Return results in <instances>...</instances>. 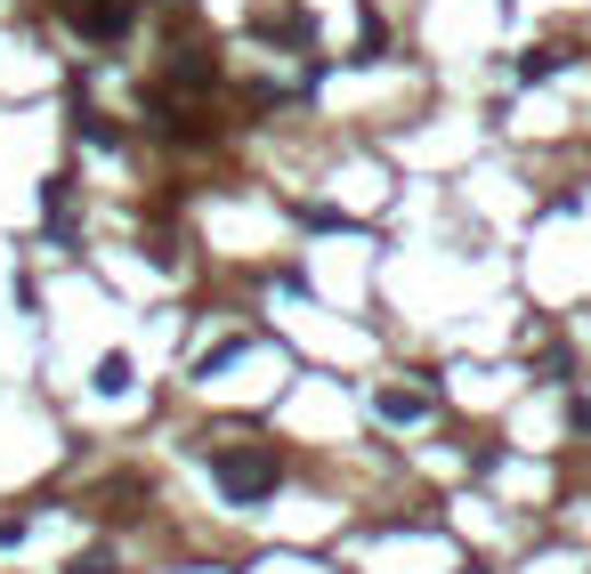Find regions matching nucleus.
Wrapping results in <instances>:
<instances>
[{
    "label": "nucleus",
    "mask_w": 591,
    "mask_h": 574,
    "mask_svg": "<svg viewBox=\"0 0 591 574\" xmlns=\"http://www.w3.org/2000/svg\"><path fill=\"white\" fill-rule=\"evenodd\" d=\"M211 478H219V494H228V502H268L276 485H283V454H276V445H219Z\"/></svg>",
    "instance_id": "f257e3e1"
},
{
    "label": "nucleus",
    "mask_w": 591,
    "mask_h": 574,
    "mask_svg": "<svg viewBox=\"0 0 591 574\" xmlns=\"http://www.w3.org/2000/svg\"><path fill=\"white\" fill-rule=\"evenodd\" d=\"M97 388H106V397H121V388H130V356H106V364H97Z\"/></svg>",
    "instance_id": "20e7f679"
},
{
    "label": "nucleus",
    "mask_w": 591,
    "mask_h": 574,
    "mask_svg": "<svg viewBox=\"0 0 591 574\" xmlns=\"http://www.w3.org/2000/svg\"><path fill=\"white\" fill-rule=\"evenodd\" d=\"M519 73H526V81H552V73H559V49H535V57H519Z\"/></svg>",
    "instance_id": "39448f33"
},
{
    "label": "nucleus",
    "mask_w": 591,
    "mask_h": 574,
    "mask_svg": "<svg viewBox=\"0 0 591 574\" xmlns=\"http://www.w3.org/2000/svg\"><path fill=\"white\" fill-rule=\"evenodd\" d=\"M130 16H138V0H73V25L90 33V40H114V33H130Z\"/></svg>",
    "instance_id": "f03ea898"
},
{
    "label": "nucleus",
    "mask_w": 591,
    "mask_h": 574,
    "mask_svg": "<svg viewBox=\"0 0 591 574\" xmlns=\"http://www.w3.org/2000/svg\"><path fill=\"white\" fill-rule=\"evenodd\" d=\"M381 421H430V388H381Z\"/></svg>",
    "instance_id": "7ed1b4c3"
}]
</instances>
